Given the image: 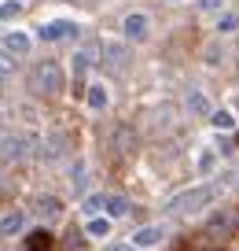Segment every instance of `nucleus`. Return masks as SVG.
<instances>
[{
	"label": "nucleus",
	"instance_id": "nucleus-1",
	"mask_svg": "<svg viewBox=\"0 0 239 251\" xmlns=\"http://www.w3.org/2000/svg\"><path fill=\"white\" fill-rule=\"evenodd\" d=\"M217 192H221L217 185H202V188H192V192H180L177 200L166 203V214H170V218H192V214H199Z\"/></svg>",
	"mask_w": 239,
	"mask_h": 251
},
{
	"label": "nucleus",
	"instance_id": "nucleus-2",
	"mask_svg": "<svg viewBox=\"0 0 239 251\" xmlns=\"http://www.w3.org/2000/svg\"><path fill=\"white\" fill-rule=\"evenodd\" d=\"M30 85H33V93H44V96H55V93H63V71H59V63H37L33 67V74H30Z\"/></svg>",
	"mask_w": 239,
	"mask_h": 251
},
{
	"label": "nucleus",
	"instance_id": "nucleus-3",
	"mask_svg": "<svg viewBox=\"0 0 239 251\" xmlns=\"http://www.w3.org/2000/svg\"><path fill=\"white\" fill-rule=\"evenodd\" d=\"M66 148H70V141H66V133H52V137H44V141H41V159H44V163H55V159H63L66 155Z\"/></svg>",
	"mask_w": 239,
	"mask_h": 251
},
{
	"label": "nucleus",
	"instance_id": "nucleus-4",
	"mask_svg": "<svg viewBox=\"0 0 239 251\" xmlns=\"http://www.w3.org/2000/svg\"><path fill=\"white\" fill-rule=\"evenodd\" d=\"M26 151H30V137L26 133H8L4 141H0V155L8 159V163L11 159H22Z\"/></svg>",
	"mask_w": 239,
	"mask_h": 251
},
{
	"label": "nucleus",
	"instance_id": "nucleus-5",
	"mask_svg": "<svg viewBox=\"0 0 239 251\" xmlns=\"http://www.w3.org/2000/svg\"><path fill=\"white\" fill-rule=\"evenodd\" d=\"M33 211H37V218L44 222V226H55V222L63 218V203L55 196H37V203H33Z\"/></svg>",
	"mask_w": 239,
	"mask_h": 251
},
{
	"label": "nucleus",
	"instance_id": "nucleus-6",
	"mask_svg": "<svg viewBox=\"0 0 239 251\" xmlns=\"http://www.w3.org/2000/svg\"><path fill=\"white\" fill-rule=\"evenodd\" d=\"M37 33H41V41H66V37H77V23H66V19H59V23H44Z\"/></svg>",
	"mask_w": 239,
	"mask_h": 251
},
{
	"label": "nucleus",
	"instance_id": "nucleus-7",
	"mask_svg": "<svg viewBox=\"0 0 239 251\" xmlns=\"http://www.w3.org/2000/svg\"><path fill=\"white\" fill-rule=\"evenodd\" d=\"M125 37L129 41H147V15H140V11H132V15H125Z\"/></svg>",
	"mask_w": 239,
	"mask_h": 251
},
{
	"label": "nucleus",
	"instance_id": "nucleus-8",
	"mask_svg": "<svg viewBox=\"0 0 239 251\" xmlns=\"http://www.w3.org/2000/svg\"><path fill=\"white\" fill-rule=\"evenodd\" d=\"M166 229L162 226H144L136 236H132V248H154V244H162Z\"/></svg>",
	"mask_w": 239,
	"mask_h": 251
},
{
	"label": "nucleus",
	"instance_id": "nucleus-9",
	"mask_svg": "<svg viewBox=\"0 0 239 251\" xmlns=\"http://www.w3.org/2000/svg\"><path fill=\"white\" fill-rule=\"evenodd\" d=\"M22 251H52V233H48V229H33V233L26 236Z\"/></svg>",
	"mask_w": 239,
	"mask_h": 251
},
{
	"label": "nucleus",
	"instance_id": "nucleus-10",
	"mask_svg": "<svg viewBox=\"0 0 239 251\" xmlns=\"http://www.w3.org/2000/svg\"><path fill=\"white\" fill-rule=\"evenodd\" d=\"M22 226H26V214H22V211L4 214V218H0V236H15V233H22Z\"/></svg>",
	"mask_w": 239,
	"mask_h": 251
},
{
	"label": "nucleus",
	"instance_id": "nucleus-11",
	"mask_svg": "<svg viewBox=\"0 0 239 251\" xmlns=\"http://www.w3.org/2000/svg\"><path fill=\"white\" fill-rule=\"evenodd\" d=\"M125 59H129V52H125L122 45H103V63H107L110 71H122Z\"/></svg>",
	"mask_w": 239,
	"mask_h": 251
},
{
	"label": "nucleus",
	"instance_id": "nucleus-12",
	"mask_svg": "<svg viewBox=\"0 0 239 251\" xmlns=\"http://www.w3.org/2000/svg\"><path fill=\"white\" fill-rule=\"evenodd\" d=\"M4 48H8V52L19 59V55H26V52H30V37L15 30V33H8V37H4Z\"/></svg>",
	"mask_w": 239,
	"mask_h": 251
},
{
	"label": "nucleus",
	"instance_id": "nucleus-13",
	"mask_svg": "<svg viewBox=\"0 0 239 251\" xmlns=\"http://www.w3.org/2000/svg\"><path fill=\"white\" fill-rule=\"evenodd\" d=\"M85 233L92 236V240H103V236H110V218H92L85 226Z\"/></svg>",
	"mask_w": 239,
	"mask_h": 251
},
{
	"label": "nucleus",
	"instance_id": "nucleus-14",
	"mask_svg": "<svg viewBox=\"0 0 239 251\" xmlns=\"http://www.w3.org/2000/svg\"><path fill=\"white\" fill-rule=\"evenodd\" d=\"M88 107H96V111H103L107 107V89L96 81V85H88Z\"/></svg>",
	"mask_w": 239,
	"mask_h": 251
},
{
	"label": "nucleus",
	"instance_id": "nucleus-15",
	"mask_svg": "<svg viewBox=\"0 0 239 251\" xmlns=\"http://www.w3.org/2000/svg\"><path fill=\"white\" fill-rule=\"evenodd\" d=\"M103 207H107V214H110V218H122V214L129 211V203H125L122 196H107V200H103Z\"/></svg>",
	"mask_w": 239,
	"mask_h": 251
},
{
	"label": "nucleus",
	"instance_id": "nucleus-16",
	"mask_svg": "<svg viewBox=\"0 0 239 251\" xmlns=\"http://www.w3.org/2000/svg\"><path fill=\"white\" fill-rule=\"evenodd\" d=\"M217 30H221V33L239 30V15H236V11H224V15H217Z\"/></svg>",
	"mask_w": 239,
	"mask_h": 251
},
{
	"label": "nucleus",
	"instance_id": "nucleus-17",
	"mask_svg": "<svg viewBox=\"0 0 239 251\" xmlns=\"http://www.w3.org/2000/svg\"><path fill=\"white\" fill-rule=\"evenodd\" d=\"M188 107H192L195 115H206V111H210V100H206L202 93H188Z\"/></svg>",
	"mask_w": 239,
	"mask_h": 251
},
{
	"label": "nucleus",
	"instance_id": "nucleus-18",
	"mask_svg": "<svg viewBox=\"0 0 239 251\" xmlns=\"http://www.w3.org/2000/svg\"><path fill=\"white\" fill-rule=\"evenodd\" d=\"M214 126H217V129H232V126H236V118H232L228 111H214Z\"/></svg>",
	"mask_w": 239,
	"mask_h": 251
},
{
	"label": "nucleus",
	"instance_id": "nucleus-19",
	"mask_svg": "<svg viewBox=\"0 0 239 251\" xmlns=\"http://www.w3.org/2000/svg\"><path fill=\"white\" fill-rule=\"evenodd\" d=\"M70 185H77V188L85 185V163H74V166H70Z\"/></svg>",
	"mask_w": 239,
	"mask_h": 251
},
{
	"label": "nucleus",
	"instance_id": "nucleus-20",
	"mask_svg": "<svg viewBox=\"0 0 239 251\" xmlns=\"http://www.w3.org/2000/svg\"><path fill=\"white\" fill-rule=\"evenodd\" d=\"M19 0H8V4H0V19H19Z\"/></svg>",
	"mask_w": 239,
	"mask_h": 251
},
{
	"label": "nucleus",
	"instance_id": "nucleus-21",
	"mask_svg": "<svg viewBox=\"0 0 239 251\" xmlns=\"http://www.w3.org/2000/svg\"><path fill=\"white\" fill-rule=\"evenodd\" d=\"M8 71H15V55H11V52H0V74H8Z\"/></svg>",
	"mask_w": 239,
	"mask_h": 251
},
{
	"label": "nucleus",
	"instance_id": "nucleus-22",
	"mask_svg": "<svg viewBox=\"0 0 239 251\" xmlns=\"http://www.w3.org/2000/svg\"><path fill=\"white\" fill-rule=\"evenodd\" d=\"M214 166V151H199V170H210Z\"/></svg>",
	"mask_w": 239,
	"mask_h": 251
},
{
	"label": "nucleus",
	"instance_id": "nucleus-23",
	"mask_svg": "<svg viewBox=\"0 0 239 251\" xmlns=\"http://www.w3.org/2000/svg\"><path fill=\"white\" fill-rule=\"evenodd\" d=\"M118 151H122V155L129 151V133H125V129H118Z\"/></svg>",
	"mask_w": 239,
	"mask_h": 251
},
{
	"label": "nucleus",
	"instance_id": "nucleus-24",
	"mask_svg": "<svg viewBox=\"0 0 239 251\" xmlns=\"http://www.w3.org/2000/svg\"><path fill=\"white\" fill-rule=\"evenodd\" d=\"M107 251H136V248H132V244H110Z\"/></svg>",
	"mask_w": 239,
	"mask_h": 251
},
{
	"label": "nucleus",
	"instance_id": "nucleus-25",
	"mask_svg": "<svg viewBox=\"0 0 239 251\" xmlns=\"http://www.w3.org/2000/svg\"><path fill=\"white\" fill-rule=\"evenodd\" d=\"M236 144H239V129H236Z\"/></svg>",
	"mask_w": 239,
	"mask_h": 251
}]
</instances>
